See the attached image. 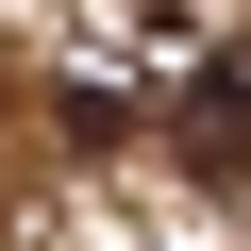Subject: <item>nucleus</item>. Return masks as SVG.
<instances>
[{"label": "nucleus", "mask_w": 251, "mask_h": 251, "mask_svg": "<svg viewBox=\"0 0 251 251\" xmlns=\"http://www.w3.org/2000/svg\"><path fill=\"white\" fill-rule=\"evenodd\" d=\"M201 168H251V67H201V117H184Z\"/></svg>", "instance_id": "obj_2"}, {"label": "nucleus", "mask_w": 251, "mask_h": 251, "mask_svg": "<svg viewBox=\"0 0 251 251\" xmlns=\"http://www.w3.org/2000/svg\"><path fill=\"white\" fill-rule=\"evenodd\" d=\"M67 34H84V67H100L117 100H134V84H184V67H201V0H84Z\"/></svg>", "instance_id": "obj_1"}]
</instances>
